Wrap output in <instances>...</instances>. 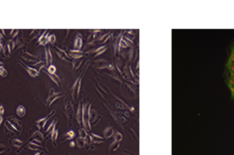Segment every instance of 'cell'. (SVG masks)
I'll list each match as a JSON object with an SVG mask.
<instances>
[{"label":"cell","instance_id":"cell-1","mask_svg":"<svg viewBox=\"0 0 234 155\" xmlns=\"http://www.w3.org/2000/svg\"><path fill=\"white\" fill-rule=\"evenodd\" d=\"M224 78L230 90L232 99L234 101V47L231 49V52L226 62L225 71H224Z\"/></svg>","mask_w":234,"mask_h":155},{"label":"cell","instance_id":"cell-2","mask_svg":"<svg viewBox=\"0 0 234 155\" xmlns=\"http://www.w3.org/2000/svg\"><path fill=\"white\" fill-rule=\"evenodd\" d=\"M62 95H64V92H60V93H57V92H55L53 89H50L49 96L47 97L46 101H45V103H46V107L48 108L50 105H52L53 101H55L56 99H58L60 97H62Z\"/></svg>","mask_w":234,"mask_h":155},{"label":"cell","instance_id":"cell-3","mask_svg":"<svg viewBox=\"0 0 234 155\" xmlns=\"http://www.w3.org/2000/svg\"><path fill=\"white\" fill-rule=\"evenodd\" d=\"M21 55H22V59H24L25 62H28V63H32L33 65L40 62V61H39L38 56L31 55L30 53L26 52V51H23V52L21 53Z\"/></svg>","mask_w":234,"mask_h":155},{"label":"cell","instance_id":"cell-4","mask_svg":"<svg viewBox=\"0 0 234 155\" xmlns=\"http://www.w3.org/2000/svg\"><path fill=\"white\" fill-rule=\"evenodd\" d=\"M65 114H66V117L69 121H71L73 119L74 116V111H73V105L69 101H65Z\"/></svg>","mask_w":234,"mask_h":155},{"label":"cell","instance_id":"cell-5","mask_svg":"<svg viewBox=\"0 0 234 155\" xmlns=\"http://www.w3.org/2000/svg\"><path fill=\"white\" fill-rule=\"evenodd\" d=\"M6 121H9V123H11V126L15 128L16 131H18V133H21V130H22V124H21V122L19 120H18L16 117H9V118L6 119Z\"/></svg>","mask_w":234,"mask_h":155},{"label":"cell","instance_id":"cell-6","mask_svg":"<svg viewBox=\"0 0 234 155\" xmlns=\"http://www.w3.org/2000/svg\"><path fill=\"white\" fill-rule=\"evenodd\" d=\"M55 114V111H51V113L49 114L48 116H46L45 118H43V119H40V120H38L37 122H35V125H37V127L39 128V130H42L43 128H44V126L46 125V123H47V121L49 120V118H50L51 116H53Z\"/></svg>","mask_w":234,"mask_h":155},{"label":"cell","instance_id":"cell-7","mask_svg":"<svg viewBox=\"0 0 234 155\" xmlns=\"http://www.w3.org/2000/svg\"><path fill=\"white\" fill-rule=\"evenodd\" d=\"M19 63H20V65L22 66L27 72H28L29 76H32V78H37V76H39V74H40V72L38 71V69H34L33 67H30V66L26 65V64H24L22 61H19Z\"/></svg>","mask_w":234,"mask_h":155},{"label":"cell","instance_id":"cell-8","mask_svg":"<svg viewBox=\"0 0 234 155\" xmlns=\"http://www.w3.org/2000/svg\"><path fill=\"white\" fill-rule=\"evenodd\" d=\"M48 37H49L48 30H44L43 34L39 37V40H38V45H39V46H45L46 44H48Z\"/></svg>","mask_w":234,"mask_h":155},{"label":"cell","instance_id":"cell-9","mask_svg":"<svg viewBox=\"0 0 234 155\" xmlns=\"http://www.w3.org/2000/svg\"><path fill=\"white\" fill-rule=\"evenodd\" d=\"M54 50H55L56 54H57L58 56H60V59L65 60V61H70V57H69V55L67 54V53L65 52V51L60 50V49H57V48H54Z\"/></svg>","mask_w":234,"mask_h":155},{"label":"cell","instance_id":"cell-10","mask_svg":"<svg viewBox=\"0 0 234 155\" xmlns=\"http://www.w3.org/2000/svg\"><path fill=\"white\" fill-rule=\"evenodd\" d=\"M74 48L75 51H80V49L82 48V36L81 34H77L75 38V42H74Z\"/></svg>","mask_w":234,"mask_h":155},{"label":"cell","instance_id":"cell-11","mask_svg":"<svg viewBox=\"0 0 234 155\" xmlns=\"http://www.w3.org/2000/svg\"><path fill=\"white\" fill-rule=\"evenodd\" d=\"M45 56H46V60H45V62H46L47 65L48 66L52 65V54H51V51L49 48L45 49Z\"/></svg>","mask_w":234,"mask_h":155},{"label":"cell","instance_id":"cell-12","mask_svg":"<svg viewBox=\"0 0 234 155\" xmlns=\"http://www.w3.org/2000/svg\"><path fill=\"white\" fill-rule=\"evenodd\" d=\"M69 57L73 58V59H78V58H82L83 57V53L79 52V51H71L69 53Z\"/></svg>","mask_w":234,"mask_h":155},{"label":"cell","instance_id":"cell-13","mask_svg":"<svg viewBox=\"0 0 234 155\" xmlns=\"http://www.w3.org/2000/svg\"><path fill=\"white\" fill-rule=\"evenodd\" d=\"M46 74L49 76V78H50L51 80H52L53 82H54V83L56 84V85H58V86L62 85V80H60V78H58L57 76H55V74H49V72L46 71Z\"/></svg>","mask_w":234,"mask_h":155},{"label":"cell","instance_id":"cell-14","mask_svg":"<svg viewBox=\"0 0 234 155\" xmlns=\"http://www.w3.org/2000/svg\"><path fill=\"white\" fill-rule=\"evenodd\" d=\"M56 121H57V120H56V119H54V120L50 123V125L48 126V128L46 129V132H45V138H46V137H48V135L51 133V131H52L53 129L56 127Z\"/></svg>","mask_w":234,"mask_h":155},{"label":"cell","instance_id":"cell-15","mask_svg":"<svg viewBox=\"0 0 234 155\" xmlns=\"http://www.w3.org/2000/svg\"><path fill=\"white\" fill-rule=\"evenodd\" d=\"M57 137H58V132H57V129H56V127H55V128L53 129L50 133V139H51V141H52V143H53L54 146H56V140H57Z\"/></svg>","mask_w":234,"mask_h":155},{"label":"cell","instance_id":"cell-16","mask_svg":"<svg viewBox=\"0 0 234 155\" xmlns=\"http://www.w3.org/2000/svg\"><path fill=\"white\" fill-rule=\"evenodd\" d=\"M45 137L42 134V132L41 131H35L34 133L32 134V137H31V140H34V141H38V142H42V140L44 139Z\"/></svg>","mask_w":234,"mask_h":155},{"label":"cell","instance_id":"cell-17","mask_svg":"<svg viewBox=\"0 0 234 155\" xmlns=\"http://www.w3.org/2000/svg\"><path fill=\"white\" fill-rule=\"evenodd\" d=\"M16 114H17L19 117H24L25 114H26V109H25L24 105H19L16 110Z\"/></svg>","mask_w":234,"mask_h":155},{"label":"cell","instance_id":"cell-18","mask_svg":"<svg viewBox=\"0 0 234 155\" xmlns=\"http://www.w3.org/2000/svg\"><path fill=\"white\" fill-rule=\"evenodd\" d=\"M11 144L16 148H21L23 146V142L21 140H19V139H11Z\"/></svg>","mask_w":234,"mask_h":155},{"label":"cell","instance_id":"cell-19","mask_svg":"<svg viewBox=\"0 0 234 155\" xmlns=\"http://www.w3.org/2000/svg\"><path fill=\"white\" fill-rule=\"evenodd\" d=\"M76 119L79 125H82V112H81V107L78 108L77 110V115H76Z\"/></svg>","mask_w":234,"mask_h":155},{"label":"cell","instance_id":"cell-20","mask_svg":"<svg viewBox=\"0 0 234 155\" xmlns=\"http://www.w3.org/2000/svg\"><path fill=\"white\" fill-rule=\"evenodd\" d=\"M113 134V127H107V128H105V130H104V138H111V135Z\"/></svg>","mask_w":234,"mask_h":155},{"label":"cell","instance_id":"cell-21","mask_svg":"<svg viewBox=\"0 0 234 155\" xmlns=\"http://www.w3.org/2000/svg\"><path fill=\"white\" fill-rule=\"evenodd\" d=\"M74 135H75V132H74L73 130H70V131H68L67 133H65L64 138L67 139V140H72V139L74 138Z\"/></svg>","mask_w":234,"mask_h":155},{"label":"cell","instance_id":"cell-22","mask_svg":"<svg viewBox=\"0 0 234 155\" xmlns=\"http://www.w3.org/2000/svg\"><path fill=\"white\" fill-rule=\"evenodd\" d=\"M5 128H6V129L9 128V132H11V133H15V132H17V131L15 130V128H14V127L11 126V123H9V121H6V122H5Z\"/></svg>","mask_w":234,"mask_h":155},{"label":"cell","instance_id":"cell-23","mask_svg":"<svg viewBox=\"0 0 234 155\" xmlns=\"http://www.w3.org/2000/svg\"><path fill=\"white\" fill-rule=\"evenodd\" d=\"M28 148L31 149V150H38L39 152H41V151H42V147H39V146H37V145H34V144H31V143H29V144H28Z\"/></svg>","mask_w":234,"mask_h":155},{"label":"cell","instance_id":"cell-24","mask_svg":"<svg viewBox=\"0 0 234 155\" xmlns=\"http://www.w3.org/2000/svg\"><path fill=\"white\" fill-rule=\"evenodd\" d=\"M46 71L49 72V74H55V71H56V67L54 65H50V66H48V67H47Z\"/></svg>","mask_w":234,"mask_h":155},{"label":"cell","instance_id":"cell-25","mask_svg":"<svg viewBox=\"0 0 234 155\" xmlns=\"http://www.w3.org/2000/svg\"><path fill=\"white\" fill-rule=\"evenodd\" d=\"M76 144H77V146L79 147V148H83L84 145H85V143H84V139H77V141H76Z\"/></svg>","mask_w":234,"mask_h":155},{"label":"cell","instance_id":"cell-26","mask_svg":"<svg viewBox=\"0 0 234 155\" xmlns=\"http://www.w3.org/2000/svg\"><path fill=\"white\" fill-rule=\"evenodd\" d=\"M7 151H9V149L7 148V147L5 146L4 144H2V143H0V154H2V153L7 152Z\"/></svg>","mask_w":234,"mask_h":155},{"label":"cell","instance_id":"cell-27","mask_svg":"<svg viewBox=\"0 0 234 155\" xmlns=\"http://www.w3.org/2000/svg\"><path fill=\"white\" fill-rule=\"evenodd\" d=\"M3 55H4L5 58H7V57H9V55H11V51H9V49L7 48V46L3 47Z\"/></svg>","mask_w":234,"mask_h":155},{"label":"cell","instance_id":"cell-28","mask_svg":"<svg viewBox=\"0 0 234 155\" xmlns=\"http://www.w3.org/2000/svg\"><path fill=\"white\" fill-rule=\"evenodd\" d=\"M55 40H56V36L54 34H51L49 35L48 37V42H50L51 45H54L55 44Z\"/></svg>","mask_w":234,"mask_h":155},{"label":"cell","instance_id":"cell-29","mask_svg":"<svg viewBox=\"0 0 234 155\" xmlns=\"http://www.w3.org/2000/svg\"><path fill=\"white\" fill-rule=\"evenodd\" d=\"M79 134H80V138H81V139H84V140H85V139L88 138V134H86L85 130H84L83 128H80V129H79Z\"/></svg>","mask_w":234,"mask_h":155},{"label":"cell","instance_id":"cell-30","mask_svg":"<svg viewBox=\"0 0 234 155\" xmlns=\"http://www.w3.org/2000/svg\"><path fill=\"white\" fill-rule=\"evenodd\" d=\"M0 76H2V78H5V76H7V70L5 69L4 67H1V68H0Z\"/></svg>","mask_w":234,"mask_h":155},{"label":"cell","instance_id":"cell-31","mask_svg":"<svg viewBox=\"0 0 234 155\" xmlns=\"http://www.w3.org/2000/svg\"><path fill=\"white\" fill-rule=\"evenodd\" d=\"M104 51H106V47H102L101 49H99V50L97 51V53H96V56H99V55L102 54Z\"/></svg>","mask_w":234,"mask_h":155},{"label":"cell","instance_id":"cell-32","mask_svg":"<svg viewBox=\"0 0 234 155\" xmlns=\"http://www.w3.org/2000/svg\"><path fill=\"white\" fill-rule=\"evenodd\" d=\"M4 114V107L2 105H0V116H2Z\"/></svg>","mask_w":234,"mask_h":155},{"label":"cell","instance_id":"cell-33","mask_svg":"<svg viewBox=\"0 0 234 155\" xmlns=\"http://www.w3.org/2000/svg\"><path fill=\"white\" fill-rule=\"evenodd\" d=\"M3 51V46H2V44L0 42V52H2Z\"/></svg>","mask_w":234,"mask_h":155},{"label":"cell","instance_id":"cell-34","mask_svg":"<svg viewBox=\"0 0 234 155\" xmlns=\"http://www.w3.org/2000/svg\"><path fill=\"white\" fill-rule=\"evenodd\" d=\"M2 122H3V118H2V116H0V125L2 124Z\"/></svg>","mask_w":234,"mask_h":155},{"label":"cell","instance_id":"cell-35","mask_svg":"<svg viewBox=\"0 0 234 155\" xmlns=\"http://www.w3.org/2000/svg\"><path fill=\"white\" fill-rule=\"evenodd\" d=\"M34 155H43V152H37Z\"/></svg>","mask_w":234,"mask_h":155},{"label":"cell","instance_id":"cell-36","mask_svg":"<svg viewBox=\"0 0 234 155\" xmlns=\"http://www.w3.org/2000/svg\"><path fill=\"white\" fill-rule=\"evenodd\" d=\"M70 146H71V147H74V146H75V143L72 142V143H71V144H70Z\"/></svg>","mask_w":234,"mask_h":155},{"label":"cell","instance_id":"cell-37","mask_svg":"<svg viewBox=\"0 0 234 155\" xmlns=\"http://www.w3.org/2000/svg\"><path fill=\"white\" fill-rule=\"evenodd\" d=\"M1 67H3V63H2V62H0V68H1Z\"/></svg>","mask_w":234,"mask_h":155}]
</instances>
